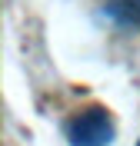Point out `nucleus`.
<instances>
[{"label":"nucleus","instance_id":"3","mask_svg":"<svg viewBox=\"0 0 140 146\" xmlns=\"http://www.w3.org/2000/svg\"><path fill=\"white\" fill-rule=\"evenodd\" d=\"M137 146H140V143H137Z\"/></svg>","mask_w":140,"mask_h":146},{"label":"nucleus","instance_id":"2","mask_svg":"<svg viewBox=\"0 0 140 146\" xmlns=\"http://www.w3.org/2000/svg\"><path fill=\"white\" fill-rule=\"evenodd\" d=\"M103 10H107L117 23L140 30V0H103Z\"/></svg>","mask_w":140,"mask_h":146},{"label":"nucleus","instance_id":"1","mask_svg":"<svg viewBox=\"0 0 140 146\" xmlns=\"http://www.w3.org/2000/svg\"><path fill=\"white\" fill-rule=\"evenodd\" d=\"M64 136L70 146H110L117 136V126H113L110 110L87 106L64 123Z\"/></svg>","mask_w":140,"mask_h":146}]
</instances>
